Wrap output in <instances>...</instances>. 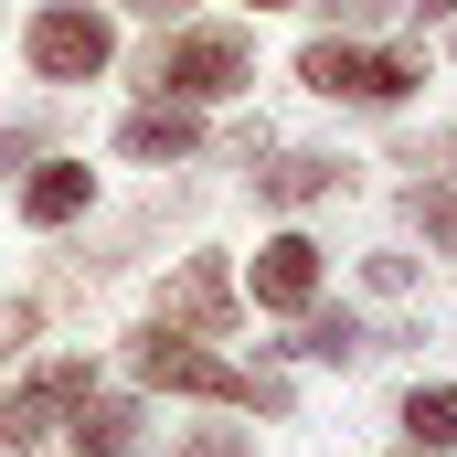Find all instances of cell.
<instances>
[{
    "label": "cell",
    "mask_w": 457,
    "mask_h": 457,
    "mask_svg": "<svg viewBox=\"0 0 457 457\" xmlns=\"http://www.w3.org/2000/svg\"><path fill=\"white\" fill-rule=\"evenodd\" d=\"M128 361H138V383L149 394H192V404H234V415H266V426H287V383L277 372H234L213 341H192V330H138L128 341Z\"/></svg>",
    "instance_id": "1"
},
{
    "label": "cell",
    "mask_w": 457,
    "mask_h": 457,
    "mask_svg": "<svg viewBox=\"0 0 457 457\" xmlns=\"http://www.w3.org/2000/svg\"><path fill=\"white\" fill-rule=\"evenodd\" d=\"M138 86L149 96H181V107H224L255 86V32H234V21H181V32H160V54L138 64Z\"/></svg>",
    "instance_id": "2"
},
{
    "label": "cell",
    "mask_w": 457,
    "mask_h": 457,
    "mask_svg": "<svg viewBox=\"0 0 457 457\" xmlns=\"http://www.w3.org/2000/svg\"><path fill=\"white\" fill-rule=\"evenodd\" d=\"M298 86L309 96H330V107H404L415 86H426V54L415 43H351V32H320L309 54H298Z\"/></svg>",
    "instance_id": "3"
},
{
    "label": "cell",
    "mask_w": 457,
    "mask_h": 457,
    "mask_svg": "<svg viewBox=\"0 0 457 457\" xmlns=\"http://www.w3.org/2000/svg\"><path fill=\"white\" fill-rule=\"evenodd\" d=\"M86 394H96V351H54V361H32V372L0 394V457H43Z\"/></svg>",
    "instance_id": "4"
},
{
    "label": "cell",
    "mask_w": 457,
    "mask_h": 457,
    "mask_svg": "<svg viewBox=\"0 0 457 457\" xmlns=\"http://www.w3.org/2000/svg\"><path fill=\"white\" fill-rule=\"evenodd\" d=\"M21 64H32L43 86H96L117 64V21L96 0H43V11L21 21Z\"/></svg>",
    "instance_id": "5"
},
{
    "label": "cell",
    "mask_w": 457,
    "mask_h": 457,
    "mask_svg": "<svg viewBox=\"0 0 457 457\" xmlns=\"http://www.w3.org/2000/svg\"><path fill=\"white\" fill-rule=\"evenodd\" d=\"M234 309H245V287H234L224 255H181L170 277H160V330H192V341H224Z\"/></svg>",
    "instance_id": "6"
},
{
    "label": "cell",
    "mask_w": 457,
    "mask_h": 457,
    "mask_svg": "<svg viewBox=\"0 0 457 457\" xmlns=\"http://www.w3.org/2000/svg\"><path fill=\"white\" fill-rule=\"evenodd\" d=\"M320 277H330V255L287 224V234H266V245H255L245 298H255V309H277V320H298V309H320Z\"/></svg>",
    "instance_id": "7"
},
{
    "label": "cell",
    "mask_w": 457,
    "mask_h": 457,
    "mask_svg": "<svg viewBox=\"0 0 457 457\" xmlns=\"http://www.w3.org/2000/svg\"><path fill=\"white\" fill-rule=\"evenodd\" d=\"M192 149H203V107H181V96H149L117 117V160H138V170H170Z\"/></svg>",
    "instance_id": "8"
},
{
    "label": "cell",
    "mask_w": 457,
    "mask_h": 457,
    "mask_svg": "<svg viewBox=\"0 0 457 457\" xmlns=\"http://www.w3.org/2000/svg\"><path fill=\"white\" fill-rule=\"evenodd\" d=\"M86 213H96V170L43 149V160L21 170V224H32V234H64V224H86Z\"/></svg>",
    "instance_id": "9"
},
{
    "label": "cell",
    "mask_w": 457,
    "mask_h": 457,
    "mask_svg": "<svg viewBox=\"0 0 457 457\" xmlns=\"http://www.w3.org/2000/svg\"><path fill=\"white\" fill-rule=\"evenodd\" d=\"M330 192H351V160H330V149H277V160L255 170V203H277V213L330 203Z\"/></svg>",
    "instance_id": "10"
},
{
    "label": "cell",
    "mask_w": 457,
    "mask_h": 457,
    "mask_svg": "<svg viewBox=\"0 0 457 457\" xmlns=\"http://www.w3.org/2000/svg\"><path fill=\"white\" fill-rule=\"evenodd\" d=\"M266 351H287V361H320V372H351V361H372V330L351 320V309H298V341H266Z\"/></svg>",
    "instance_id": "11"
},
{
    "label": "cell",
    "mask_w": 457,
    "mask_h": 457,
    "mask_svg": "<svg viewBox=\"0 0 457 457\" xmlns=\"http://www.w3.org/2000/svg\"><path fill=\"white\" fill-rule=\"evenodd\" d=\"M64 436H75V457H128L138 436H149V415H138L128 394H86V404L64 415Z\"/></svg>",
    "instance_id": "12"
},
{
    "label": "cell",
    "mask_w": 457,
    "mask_h": 457,
    "mask_svg": "<svg viewBox=\"0 0 457 457\" xmlns=\"http://www.w3.org/2000/svg\"><path fill=\"white\" fill-rule=\"evenodd\" d=\"M404 436H415V457L457 447V383H415V394H404Z\"/></svg>",
    "instance_id": "13"
},
{
    "label": "cell",
    "mask_w": 457,
    "mask_h": 457,
    "mask_svg": "<svg viewBox=\"0 0 457 457\" xmlns=\"http://www.w3.org/2000/svg\"><path fill=\"white\" fill-rule=\"evenodd\" d=\"M404 213H415L426 245H447V255H457V181H415V203H404Z\"/></svg>",
    "instance_id": "14"
},
{
    "label": "cell",
    "mask_w": 457,
    "mask_h": 457,
    "mask_svg": "<svg viewBox=\"0 0 457 457\" xmlns=\"http://www.w3.org/2000/svg\"><path fill=\"white\" fill-rule=\"evenodd\" d=\"M43 149H54V128H43V117H11V128H0V181H21Z\"/></svg>",
    "instance_id": "15"
},
{
    "label": "cell",
    "mask_w": 457,
    "mask_h": 457,
    "mask_svg": "<svg viewBox=\"0 0 457 457\" xmlns=\"http://www.w3.org/2000/svg\"><path fill=\"white\" fill-rule=\"evenodd\" d=\"M32 330H43V298H0V372L32 351Z\"/></svg>",
    "instance_id": "16"
},
{
    "label": "cell",
    "mask_w": 457,
    "mask_h": 457,
    "mask_svg": "<svg viewBox=\"0 0 457 457\" xmlns=\"http://www.w3.org/2000/svg\"><path fill=\"white\" fill-rule=\"evenodd\" d=\"M361 287H372V298H404V287H415V255H361Z\"/></svg>",
    "instance_id": "17"
},
{
    "label": "cell",
    "mask_w": 457,
    "mask_h": 457,
    "mask_svg": "<svg viewBox=\"0 0 457 457\" xmlns=\"http://www.w3.org/2000/svg\"><path fill=\"white\" fill-rule=\"evenodd\" d=\"M181 457H255V436H234V426H192Z\"/></svg>",
    "instance_id": "18"
},
{
    "label": "cell",
    "mask_w": 457,
    "mask_h": 457,
    "mask_svg": "<svg viewBox=\"0 0 457 457\" xmlns=\"http://www.w3.org/2000/svg\"><path fill=\"white\" fill-rule=\"evenodd\" d=\"M320 11H330V21H341V32H361V21H394V11H404V0H320Z\"/></svg>",
    "instance_id": "19"
},
{
    "label": "cell",
    "mask_w": 457,
    "mask_h": 457,
    "mask_svg": "<svg viewBox=\"0 0 457 457\" xmlns=\"http://www.w3.org/2000/svg\"><path fill=\"white\" fill-rule=\"evenodd\" d=\"M128 11H138V21H160V32H170V21H181V11H192V0H128Z\"/></svg>",
    "instance_id": "20"
},
{
    "label": "cell",
    "mask_w": 457,
    "mask_h": 457,
    "mask_svg": "<svg viewBox=\"0 0 457 457\" xmlns=\"http://www.w3.org/2000/svg\"><path fill=\"white\" fill-rule=\"evenodd\" d=\"M404 11H426V21H457V0H404Z\"/></svg>",
    "instance_id": "21"
},
{
    "label": "cell",
    "mask_w": 457,
    "mask_h": 457,
    "mask_svg": "<svg viewBox=\"0 0 457 457\" xmlns=\"http://www.w3.org/2000/svg\"><path fill=\"white\" fill-rule=\"evenodd\" d=\"M255 11H287V0H255Z\"/></svg>",
    "instance_id": "22"
}]
</instances>
